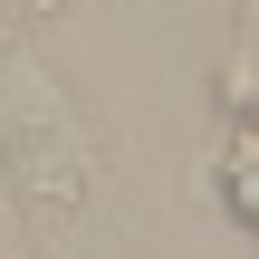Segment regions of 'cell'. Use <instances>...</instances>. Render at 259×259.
Segmentation results:
<instances>
[{
	"label": "cell",
	"instance_id": "cell-1",
	"mask_svg": "<svg viewBox=\"0 0 259 259\" xmlns=\"http://www.w3.org/2000/svg\"><path fill=\"white\" fill-rule=\"evenodd\" d=\"M0 173L19 192V221H29L38 259H67V240L96 221L106 154H96L87 106L67 96V77L38 58V38L10 10H0Z\"/></svg>",
	"mask_w": 259,
	"mask_h": 259
},
{
	"label": "cell",
	"instance_id": "cell-2",
	"mask_svg": "<svg viewBox=\"0 0 259 259\" xmlns=\"http://www.w3.org/2000/svg\"><path fill=\"white\" fill-rule=\"evenodd\" d=\"M221 211L240 231L259 221V135L250 125H221Z\"/></svg>",
	"mask_w": 259,
	"mask_h": 259
}]
</instances>
